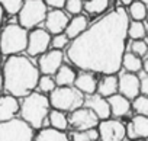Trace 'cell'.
Returning a JSON list of instances; mask_svg holds the SVG:
<instances>
[{
	"label": "cell",
	"mask_w": 148,
	"mask_h": 141,
	"mask_svg": "<svg viewBox=\"0 0 148 141\" xmlns=\"http://www.w3.org/2000/svg\"><path fill=\"white\" fill-rule=\"evenodd\" d=\"M129 13L115 8L92 23L67 48L68 60L84 72L116 74L122 68L128 38Z\"/></svg>",
	"instance_id": "1"
},
{
	"label": "cell",
	"mask_w": 148,
	"mask_h": 141,
	"mask_svg": "<svg viewBox=\"0 0 148 141\" xmlns=\"http://www.w3.org/2000/svg\"><path fill=\"white\" fill-rule=\"evenodd\" d=\"M39 79V67L26 55H10L3 64V87L9 95L16 98L28 96L35 92Z\"/></svg>",
	"instance_id": "2"
},
{
	"label": "cell",
	"mask_w": 148,
	"mask_h": 141,
	"mask_svg": "<svg viewBox=\"0 0 148 141\" xmlns=\"http://www.w3.org/2000/svg\"><path fill=\"white\" fill-rule=\"evenodd\" d=\"M51 112V102L41 92H32L22 98L21 102V118L26 121L34 129H41Z\"/></svg>",
	"instance_id": "3"
},
{
	"label": "cell",
	"mask_w": 148,
	"mask_h": 141,
	"mask_svg": "<svg viewBox=\"0 0 148 141\" xmlns=\"http://www.w3.org/2000/svg\"><path fill=\"white\" fill-rule=\"evenodd\" d=\"M29 32L19 23H9L0 32V52L2 55L22 54L28 48Z\"/></svg>",
	"instance_id": "4"
},
{
	"label": "cell",
	"mask_w": 148,
	"mask_h": 141,
	"mask_svg": "<svg viewBox=\"0 0 148 141\" xmlns=\"http://www.w3.org/2000/svg\"><path fill=\"white\" fill-rule=\"evenodd\" d=\"M86 95L74 86H57L49 95V102L54 109L64 112H73L84 106Z\"/></svg>",
	"instance_id": "5"
},
{
	"label": "cell",
	"mask_w": 148,
	"mask_h": 141,
	"mask_svg": "<svg viewBox=\"0 0 148 141\" xmlns=\"http://www.w3.org/2000/svg\"><path fill=\"white\" fill-rule=\"evenodd\" d=\"M48 15V5L45 0H25L22 9L18 13L19 25L26 29H34L44 23Z\"/></svg>",
	"instance_id": "6"
},
{
	"label": "cell",
	"mask_w": 148,
	"mask_h": 141,
	"mask_svg": "<svg viewBox=\"0 0 148 141\" xmlns=\"http://www.w3.org/2000/svg\"><path fill=\"white\" fill-rule=\"evenodd\" d=\"M34 128L22 118L0 122V141H34Z\"/></svg>",
	"instance_id": "7"
},
{
	"label": "cell",
	"mask_w": 148,
	"mask_h": 141,
	"mask_svg": "<svg viewBox=\"0 0 148 141\" xmlns=\"http://www.w3.org/2000/svg\"><path fill=\"white\" fill-rule=\"evenodd\" d=\"M68 124L74 131H84V129L97 128L100 124V119L90 108L82 106L76 111L70 112Z\"/></svg>",
	"instance_id": "8"
},
{
	"label": "cell",
	"mask_w": 148,
	"mask_h": 141,
	"mask_svg": "<svg viewBox=\"0 0 148 141\" xmlns=\"http://www.w3.org/2000/svg\"><path fill=\"white\" fill-rule=\"evenodd\" d=\"M51 39H52L51 34L47 29L34 28L29 32V38H28V48H26L28 55L36 57V55H42L44 52H47L51 45Z\"/></svg>",
	"instance_id": "9"
},
{
	"label": "cell",
	"mask_w": 148,
	"mask_h": 141,
	"mask_svg": "<svg viewBox=\"0 0 148 141\" xmlns=\"http://www.w3.org/2000/svg\"><path fill=\"white\" fill-rule=\"evenodd\" d=\"M97 129L100 141H123L126 137V127L118 119H103Z\"/></svg>",
	"instance_id": "10"
},
{
	"label": "cell",
	"mask_w": 148,
	"mask_h": 141,
	"mask_svg": "<svg viewBox=\"0 0 148 141\" xmlns=\"http://www.w3.org/2000/svg\"><path fill=\"white\" fill-rule=\"evenodd\" d=\"M62 64H64L62 50H55V48L44 52L42 55H39L38 60L39 72L42 74H49V76H54Z\"/></svg>",
	"instance_id": "11"
},
{
	"label": "cell",
	"mask_w": 148,
	"mask_h": 141,
	"mask_svg": "<svg viewBox=\"0 0 148 141\" xmlns=\"http://www.w3.org/2000/svg\"><path fill=\"white\" fill-rule=\"evenodd\" d=\"M70 19L67 12H64L62 9H52L48 10L47 19H45V29L51 34V35H57V34H62L67 29Z\"/></svg>",
	"instance_id": "12"
},
{
	"label": "cell",
	"mask_w": 148,
	"mask_h": 141,
	"mask_svg": "<svg viewBox=\"0 0 148 141\" xmlns=\"http://www.w3.org/2000/svg\"><path fill=\"white\" fill-rule=\"evenodd\" d=\"M119 93L131 100L141 95V79L136 76V73L125 72L119 76Z\"/></svg>",
	"instance_id": "13"
},
{
	"label": "cell",
	"mask_w": 148,
	"mask_h": 141,
	"mask_svg": "<svg viewBox=\"0 0 148 141\" xmlns=\"http://www.w3.org/2000/svg\"><path fill=\"white\" fill-rule=\"evenodd\" d=\"M84 106L90 108L97 116L100 121L103 119H109L112 116V112H110V105H109V100L108 98L99 95V93H93V95H89L84 100Z\"/></svg>",
	"instance_id": "14"
},
{
	"label": "cell",
	"mask_w": 148,
	"mask_h": 141,
	"mask_svg": "<svg viewBox=\"0 0 148 141\" xmlns=\"http://www.w3.org/2000/svg\"><path fill=\"white\" fill-rule=\"evenodd\" d=\"M19 98L13 95H0V122L10 121L21 112Z\"/></svg>",
	"instance_id": "15"
},
{
	"label": "cell",
	"mask_w": 148,
	"mask_h": 141,
	"mask_svg": "<svg viewBox=\"0 0 148 141\" xmlns=\"http://www.w3.org/2000/svg\"><path fill=\"white\" fill-rule=\"evenodd\" d=\"M126 137L129 140L148 138V116L135 115L126 125Z\"/></svg>",
	"instance_id": "16"
},
{
	"label": "cell",
	"mask_w": 148,
	"mask_h": 141,
	"mask_svg": "<svg viewBox=\"0 0 148 141\" xmlns=\"http://www.w3.org/2000/svg\"><path fill=\"white\" fill-rule=\"evenodd\" d=\"M97 83H99V80L96 79L95 73L84 72L83 70L80 74H77L76 82H74V87H77L82 93L89 96V95L97 93Z\"/></svg>",
	"instance_id": "17"
},
{
	"label": "cell",
	"mask_w": 148,
	"mask_h": 141,
	"mask_svg": "<svg viewBox=\"0 0 148 141\" xmlns=\"http://www.w3.org/2000/svg\"><path fill=\"white\" fill-rule=\"evenodd\" d=\"M108 100H109V105H110L112 116H115V118H121V116L128 115L131 108H132L131 99H128L126 96H123L119 92L112 95L110 98H108Z\"/></svg>",
	"instance_id": "18"
},
{
	"label": "cell",
	"mask_w": 148,
	"mask_h": 141,
	"mask_svg": "<svg viewBox=\"0 0 148 141\" xmlns=\"http://www.w3.org/2000/svg\"><path fill=\"white\" fill-rule=\"evenodd\" d=\"M118 92H119V77H116V74H103V77L97 83V93L105 98H110Z\"/></svg>",
	"instance_id": "19"
},
{
	"label": "cell",
	"mask_w": 148,
	"mask_h": 141,
	"mask_svg": "<svg viewBox=\"0 0 148 141\" xmlns=\"http://www.w3.org/2000/svg\"><path fill=\"white\" fill-rule=\"evenodd\" d=\"M87 28H89V21L84 15L80 13V15H76L73 19H70V22L67 25V29H65V34L70 39H76Z\"/></svg>",
	"instance_id": "20"
},
{
	"label": "cell",
	"mask_w": 148,
	"mask_h": 141,
	"mask_svg": "<svg viewBox=\"0 0 148 141\" xmlns=\"http://www.w3.org/2000/svg\"><path fill=\"white\" fill-rule=\"evenodd\" d=\"M76 77H77V73L74 72L73 67H70L67 64H62L58 68V72L54 74L57 86H74Z\"/></svg>",
	"instance_id": "21"
},
{
	"label": "cell",
	"mask_w": 148,
	"mask_h": 141,
	"mask_svg": "<svg viewBox=\"0 0 148 141\" xmlns=\"http://www.w3.org/2000/svg\"><path fill=\"white\" fill-rule=\"evenodd\" d=\"M34 141H71V138L64 131L49 127V128H42L35 135Z\"/></svg>",
	"instance_id": "22"
},
{
	"label": "cell",
	"mask_w": 148,
	"mask_h": 141,
	"mask_svg": "<svg viewBox=\"0 0 148 141\" xmlns=\"http://www.w3.org/2000/svg\"><path fill=\"white\" fill-rule=\"evenodd\" d=\"M122 67L125 68V72L129 73H138L144 67V61L141 60V57H138L134 52H125L123 58H122Z\"/></svg>",
	"instance_id": "23"
},
{
	"label": "cell",
	"mask_w": 148,
	"mask_h": 141,
	"mask_svg": "<svg viewBox=\"0 0 148 141\" xmlns=\"http://www.w3.org/2000/svg\"><path fill=\"white\" fill-rule=\"evenodd\" d=\"M67 112L64 111H60V109H51L49 115H48V121H49V125L55 129H60V131H65L68 128V116L65 115Z\"/></svg>",
	"instance_id": "24"
},
{
	"label": "cell",
	"mask_w": 148,
	"mask_h": 141,
	"mask_svg": "<svg viewBox=\"0 0 148 141\" xmlns=\"http://www.w3.org/2000/svg\"><path fill=\"white\" fill-rule=\"evenodd\" d=\"M148 5H145L141 0H135L134 3L129 5L128 8V13H129V18L132 21H144L147 19V12H148Z\"/></svg>",
	"instance_id": "25"
},
{
	"label": "cell",
	"mask_w": 148,
	"mask_h": 141,
	"mask_svg": "<svg viewBox=\"0 0 148 141\" xmlns=\"http://www.w3.org/2000/svg\"><path fill=\"white\" fill-rule=\"evenodd\" d=\"M148 34L147 26L144 25L142 21H131L129 26H128V38H131L132 41L135 39H144Z\"/></svg>",
	"instance_id": "26"
},
{
	"label": "cell",
	"mask_w": 148,
	"mask_h": 141,
	"mask_svg": "<svg viewBox=\"0 0 148 141\" xmlns=\"http://www.w3.org/2000/svg\"><path fill=\"white\" fill-rule=\"evenodd\" d=\"M70 138L71 141H100L97 128L84 129V131H73L70 134Z\"/></svg>",
	"instance_id": "27"
},
{
	"label": "cell",
	"mask_w": 148,
	"mask_h": 141,
	"mask_svg": "<svg viewBox=\"0 0 148 141\" xmlns=\"http://www.w3.org/2000/svg\"><path fill=\"white\" fill-rule=\"evenodd\" d=\"M109 0H86L84 10L90 15H102L109 8Z\"/></svg>",
	"instance_id": "28"
},
{
	"label": "cell",
	"mask_w": 148,
	"mask_h": 141,
	"mask_svg": "<svg viewBox=\"0 0 148 141\" xmlns=\"http://www.w3.org/2000/svg\"><path fill=\"white\" fill-rule=\"evenodd\" d=\"M55 87H57V82L52 76H49V74L41 76V79L38 82V89L41 93H51L55 90Z\"/></svg>",
	"instance_id": "29"
},
{
	"label": "cell",
	"mask_w": 148,
	"mask_h": 141,
	"mask_svg": "<svg viewBox=\"0 0 148 141\" xmlns=\"http://www.w3.org/2000/svg\"><path fill=\"white\" fill-rule=\"evenodd\" d=\"M132 109L136 112V115H145V116H148V96L138 95L132 100Z\"/></svg>",
	"instance_id": "30"
},
{
	"label": "cell",
	"mask_w": 148,
	"mask_h": 141,
	"mask_svg": "<svg viewBox=\"0 0 148 141\" xmlns=\"http://www.w3.org/2000/svg\"><path fill=\"white\" fill-rule=\"evenodd\" d=\"M23 3H25V0H0V5L3 6L5 12L9 15H18Z\"/></svg>",
	"instance_id": "31"
},
{
	"label": "cell",
	"mask_w": 148,
	"mask_h": 141,
	"mask_svg": "<svg viewBox=\"0 0 148 141\" xmlns=\"http://www.w3.org/2000/svg\"><path fill=\"white\" fill-rule=\"evenodd\" d=\"M65 12L70 15H80L82 10L84 9V0H67L65 3Z\"/></svg>",
	"instance_id": "32"
},
{
	"label": "cell",
	"mask_w": 148,
	"mask_h": 141,
	"mask_svg": "<svg viewBox=\"0 0 148 141\" xmlns=\"http://www.w3.org/2000/svg\"><path fill=\"white\" fill-rule=\"evenodd\" d=\"M131 52L136 54L138 57H145L148 54V44L144 39H135L131 42Z\"/></svg>",
	"instance_id": "33"
},
{
	"label": "cell",
	"mask_w": 148,
	"mask_h": 141,
	"mask_svg": "<svg viewBox=\"0 0 148 141\" xmlns=\"http://www.w3.org/2000/svg\"><path fill=\"white\" fill-rule=\"evenodd\" d=\"M51 45H52V48H55V50H64V48H67V47L70 45V38L67 36L65 32L57 34V35L52 36Z\"/></svg>",
	"instance_id": "34"
},
{
	"label": "cell",
	"mask_w": 148,
	"mask_h": 141,
	"mask_svg": "<svg viewBox=\"0 0 148 141\" xmlns=\"http://www.w3.org/2000/svg\"><path fill=\"white\" fill-rule=\"evenodd\" d=\"M45 3L52 9H62L67 3V0H45Z\"/></svg>",
	"instance_id": "35"
},
{
	"label": "cell",
	"mask_w": 148,
	"mask_h": 141,
	"mask_svg": "<svg viewBox=\"0 0 148 141\" xmlns=\"http://www.w3.org/2000/svg\"><path fill=\"white\" fill-rule=\"evenodd\" d=\"M141 95L148 96V74H145L141 79Z\"/></svg>",
	"instance_id": "36"
},
{
	"label": "cell",
	"mask_w": 148,
	"mask_h": 141,
	"mask_svg": "<svg viewBox=\"0 0 148 141\" xmlns=\"http://www.w3.org/2000/svg\"><path fill=\"white\" fill-rule=\"evenodd\" d=\"M3 64H2V52H0V95L3 90Z\"/></svg>",
	"instance_id": "37"
},
{
	"label": "cell",
	"mask_w": 148,
	"mask_h": 141,
	"mask_svg": "<svg viewBox=\"0 0 148 141\" xmlns=\"http://www.w3.org/2000/svg\"><path fill=\"white\" fill-rule=\"evenodd\" d=\"M3 16H5V9H3L2 5H0V26H2V23H3Z\"/></svg>",
	"instance_id": "38"
},
{
	"label": "cell",
	"mask_w": 148,
	"mask_h": 141,
	"mask_svg": "<svg viewBox=\"0 0 148 141\" xmlns=\"http://www.w3.org/2000/svg\"><path fill=\"white\" fill-rule=\"evenodd\" d=\"M142 70L145 72V74H148V58L144 60V67H142Z\"/></svg>",
	"instance_id": "39"
},
{
	"label": "cell",
	"mask_w": 148,
	"mask_h": 141,
	"mask_svg": "<svg viewBox=\"0 0 148 141\" xmlns=\"http://www.w3.org/2000/svg\"><path fill=\"white\" fill-rule=\"evenodd\" d=\"M135 0H121V3H123V5H126V6H129L131 3H134Z\"/></svg>",
	"instance_id": "40"
},
{
	"label": "cell",
	"mask_w": 148,
	"mask_h": 141,
	"mask_svg": "<svg viewBox=\"0 0 148 141\" xmlns=\"http://www.w3.org/2000/svg\"><path fill=\"white\" fill-rule=\"evenodd\" d=\"M141 2H144L145 5H148V0H141Z\"/></svg>",
	"instance_id": "41"
},
{
	"label": "cell",
	"mask_w": 148,
	"mask_h": 141,
	"mask_svg": "<svg viewBox=\"0 0 148 141\" xmlns=\"http://www.w3.org/2000/svg\"><path fill=\"white\" fill-rule=\"evenodd\" d=\"M147 22H148V12H147Z\"/></svg>",
	"instance_id": "42"
},
{
	"label": "cell",
	"mask_w": 148,
	"mask_h": 141,
	"mask_svg": "<svg viewBox=\"0 0 148 141\" xmlns=\"http://www.w3.org/2000/svg\"><path fill=\"white\" fill-rule=\"evenodd\" d=\"M147 38H148V34H147Z\"/></svg>",
	"instance_id": "43"
},
{
	"label": "cell",
	"mask_w": 148,
	"mask_h": 141,
	"mask_svg": "<svg viewBox=\"0 0 148 141\" xmlns=\"http://www.w3.org/2000/svg\"><path fill=\"white\" fill-rule=\"evenodd\" d=\"M84 2H86V0H84Z\"/></svg>",
	"instance_id": "44"
}]
</instances>
